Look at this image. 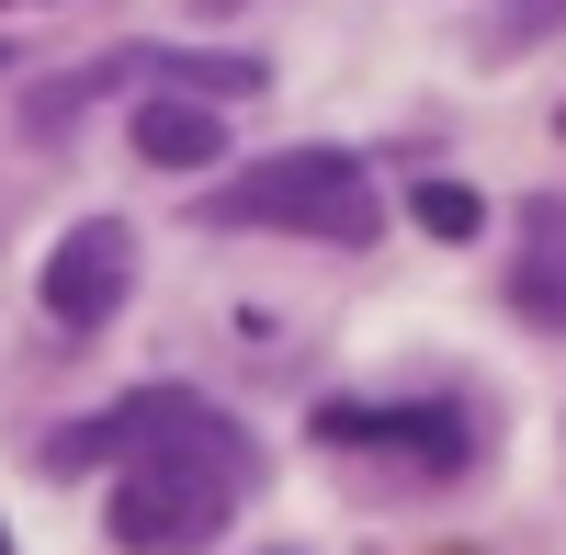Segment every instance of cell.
<instances>
[{"instance_id": "obj_1", "label": "cell", "mask_w": 566, "mask_h": 555, "mask_svg": "<svg viewBox=\"0 0 566 555\" xmlns=\"http://www.w3.org/2000/svg\"><path fill=\"white\" fill-rule=\"evenodd\" d=\"M239 488H250V453L193 397V420H170L159 442L125 453V477H114V544L125 555H205L227 533V511H239Z\"/></svg>"}, {"instance_id": "obj_2", "label": "cell", "mask_w": 566, "mask_h": 555, "mask_svg": "<svg viewBox=\"0 0 566 555\" xmlns=\"http://www.w3.org/2000/svg\"><path fill=\"white\" fill-rule=\"evenodd\" d=\"M216 216H239V227H295V239H328V250H363L374 227H386V193H374V170L340 159V148H283V159H250L239 181H227Z\"/></svg>"}, {"instance_id": "obj_3", "label": "cell", "mask_w": 566, "mask_h": 555, "mask_svg": "<svg viewBox=\"0 0 566 555\" xmlns=\"http://www.w3.org/2000/svg\"><path fill=\"white\" fill-rule=\"evenodd\" d=\"M125 284H136V239L114 216H80L69 239L45 250V317H57V329H103L125 306Z\"/></svg>"}, {"instance_id": "obj_4", "label": "cell", "mask_w": 566, "mask_h": 555, "mask_svg": "<svg viewBox=\"0 0 566 555\" xmlns=\"http://www.w3.org/2000/svg\"><path fill=\"white\" fill-rule=\"evenodd\" d=\"M317 431L340 453H386V465H419V477H453L476 453L464 408H317Z\"/></svg>"}, {"instance_id": "obj_5", "label": "cell", "mask_w": 566, "mask_h": 555, "mask_svg": "<svg viewBox=\"0 0 566 555\" xmlns=\"http://www.w3.org/2000/svg\"><path fill=\"white\" fill-rule=\"evenodd\" d=\"M510 306L533 329L566 341V193H533L522 205V250H510Z\"/></svg>"}, {"instance_id": "obj_6", "label": "cell", "mask_w": 566, "mask_h": 555, "mask_svg": "<svg viewBox=\"0 0 566 555\" xmlns=\"http://www.w3.org/2000/svg\"><path fill=\"white\" fill-rule=\"evenodd\" d=\"M125 136H136V159H148V170H205V159H227V125H216L205 91H148Z\"/></svg>"}, {"instance_id": "obj_7", "label": "cell", "mask_w": 566, "mask_h": 555, "mask_svg": "<svg viewBox=\"0 0 566 555\" xmlns=\"http://www.w3.org/2000/svg\"><path fill=\"white\" fill-rule=\"evenodd\" d=\"M408 216L431 227V239H476V216H488V205L464 193V181H419V193H408Z\"/></svg>"}, {"instance_id": "obj_8", "label": "cell", "mask_w": 566, "mask_h": 555, "mask_svg": "<svg viewBox=\"0 0 566 555\" xmlns=\"http://www.w3.org/2000/svg\"><path fill=\"white\" fill-rule=\"evenodd\" d=\"M193 12H239V0H193Z\"/></svg>"}, {"instance_id": "obj_9", "label": "cell", "mask_w": 566, "mask_h": 555, "mask_svg": "<svg viewBox=\"0 0 566 555\" xmlns=\"http://www.w3.org/2000/svg\"><path fill=\"white\" fill-rule=\"evenodd\" d=\"M0 69H12V45H0Z\"/></svg>"}, {"instance_id": "obj_10", "label": "cell", "mask_w": 566, "mask_h": 555, "mask_svg": "<svg viewBox=\"0 0 566 555\" xmlns=\"http://www.w3.org/2000/svg\"><path fill=\"white\" fill-rule=\"evenodd\" d=\"M0 555H12V533H0Z\"/></svg>"}, {"instance_id": "obj_11", "label": "cell", "mask_w": 566, "mask_h": 555, "mask_svg": "<svg viewBox=\"0 0 566 555\" xmlns=\"http://www.w3.org/2000/svg\"><path fill=\"white\" fill-rule=\"evenodd\" d=\"M555 125H566V114H555Z\"/></svg>"}]
</instances>
